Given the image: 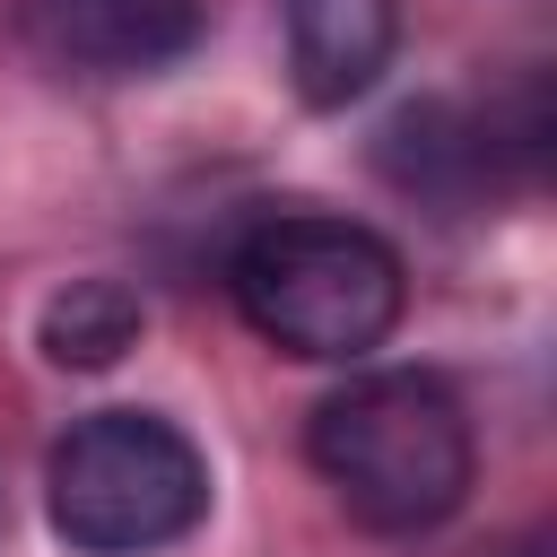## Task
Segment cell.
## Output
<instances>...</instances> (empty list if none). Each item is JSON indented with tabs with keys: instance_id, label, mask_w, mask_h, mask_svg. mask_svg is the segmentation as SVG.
Instances as JSON below:
<instances>
[{
	"instance_id": "obj_6",
	"label": "cell",
	"mask_w": 557,
	"mask_h": 557,
	"mask_svg": "<svg viewBox=\"0 0 557 557\" xmlns=\"http://www.w3.org/2000/svg\"><path fill=\"white\" fill-rule=\"evenodd\" d=\"M513 139L496 131V122H470L461 104H444V96H426V104H400L392 122H383V139H374V165L400 183V191H418V200H470L487 174H496V157H505Z\"/></svg>"
},
{
	"instance_id": "obj_4",
	"label": "cell",
	"mask_w": 557,
	"mask_h": 557,
	"mask_svg": "<svg viewBox=\"0 0 557 557\" xmlns=\"http://www.w3.org/2000/svg\"><path fill=\"white\" fill-rule=\"evenodd\" d=\"M209 0H17L26 44L70 78H148L200 44Z\"/></svg>"
},
{
	"instance_id": "obj_7",
	"label": "cell",
	"mask_w": 557,
	"mask_h": 557,
	"mask_svg": "<svg viewBox=\"0 0 557 557\" xmlns=\"http://www.w3.org/2000/svg\"><path fill=\"white\" fill-rule=\"evenodd\" d=\"M139 296L122 287V278H70L52 305H44V357L52 366H70V374H96V366H113L131 339H139Z\"/></svg>"
},
{
	"instance_id": "obj_2",
	"label": "cell",
	"mask_w": 557,
	"mask_h": 557,
	"mask_svg": "<svg viewBox=\"0 0 557 557\" xmlns=\"http://www.w3.org/2000/svg\"><path fill=\"white\" fill-rule=\"evenodd\" d=\"M226 287H235L244 322L270 348L313 357V366H357L366 348L392 339V322L409 305L400 252L374 226L331 218V209H278V218H261L235 244Z\"/></svg>"
},
{
	"instance_id": "obj_3",
	"label": "cell",
	"mask_w": 557,
	"mask_h": 557,
	"mask_svg": "<svg viewBox=\"0 0 557 557\" xmlns=\"http://www.w3.org/2000/svg\"><path fill=\"white\" fill-rule=\"evenodd\" d=\"M44 505L78 557H148V548H174L183 531H200L209 461L157 409H96L52 444Z\"/></svg>"
},
{
	"instance_id": "obj_1",
	"label": "cell",
	"mask_w": 557,
	"mask_h": 557,
	"mask_svg": "<svg viewBox=\"0 0 557 557\" xmlns=\"http://www.w3.org/2000/svg\"><path fill=\"white\" fill-rule=\"evenodd\" d=\"M305 453H313L322 487L339 496V513L366 522V531H392V540L453 522L470 479H479L470 409L453 400V383H435L418 366L339 383L313 409Z\"/></svg>"
},
{
	"instance_id": "obj_5",
	"label": "cell",
	"mask_w": 557,
	"mask_h": 557,
	"mask_svg": "<svg viewBox=\"0 0 557 557\" xmlns=\"http://www.w3.org/2000/svg\"><path fill=\"white\" fill-rule=\"evenodd\" d=\"M287 70L305 104H357L400 52V0H278Z\"/></svg>"
}]
</instances>
